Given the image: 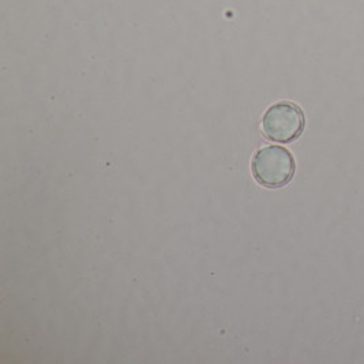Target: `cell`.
I'll return each instance as SVG.
<instances>
[{"instance_id":"cell-1","label":"cell","mask_w":364,"mask_h":364,"mask_svg":"<svg viewBox=\"0 0 364 364\" xmlns=\"http://www.w3.org/2000/svg\"><path fill=\"white\" fill-rule=\"evenodd\" d=\"M255 181L267 188H280L292 181L296 163L292 153L279 145H267L257 150L252 159Z\"/></svg>"},{"instance_id":"cell-2","label":"cell","mask_w":364,"mask_h":364,"mask_svg":"<svg viewBox=\"0 0 364 364\" xmlns=\"http://www.w3.org/2000/svg\"><path fill=\"white\" fill-rule=\"evenodd\" d=\"M306 117L298 104L280 101L270 105L262 117L266 139L276 144H291L304 132Z\"/></svg>"}]
</instances>
